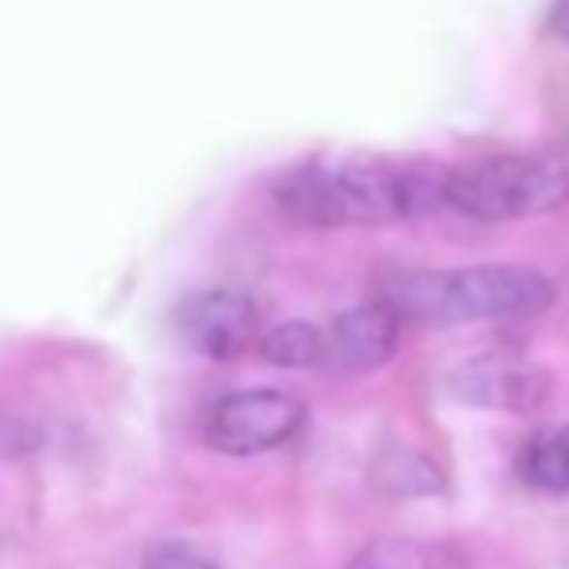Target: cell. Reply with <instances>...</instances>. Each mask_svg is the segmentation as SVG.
Masks as SVG:
<instances>
[{"mask_svg":"<svg viewBox=\"0 0 569 569\" xmlns=\"http://www.w3.org/2000/svg\"><path fill=\"white\" fill-rule=\"evenodd\" d=\"M399 333L403 322L380 299L352 307L333 318L330 330H322V365L341 376L376 372L399 352Z\"/></svg>","mask_w":569,"mask_h":569,"instance_id":"52a82bcc","label":"cell"},{"mask_svg":"<svg viewBox=\"0 0 569 569\" xmlns=\"http://www.w3.org/2000/svg\"><path fill=\"white\" fill-rule=\"evenodd\" d=\"M174 333L190 352L206 360H237L260 338V307L244 291L210 287L174 310Z\"/></svg>","mask_w":569,"mask_h":569,"instance_id":"5b68a950","label":"cell"},{"mask_svg":"<svg viewBox=\"0 0 569 569\" xmlns=\"http://www.w3.org/2000/svg\"><path fill=\"white\" fill-rule=\"evenodd\" d=\"M519 477L539 492H569V427L531 438L519 453Z\"/></svg>","mask_w":569,"mask_h":569,"instance_id":"9c48e42d","label":"cell"},{"mask_svg":"<svg viewBox=\"0 0 569 569\" xmlns=\"http://www.w3.org/2000/svg\"><path fill=\"white\" fill-rule=\"evenodd\" d=\"M260 357L271 368H315L322 365V330L310 322H283L260 338Z\"/></svg>","mask_w":569,"mask_h":569,"instance_id":"30bf717a","label":"cell"},{"mask_svg":"<svg viewBox=\"0 0 569 569\" xmlns=\"http://www.w3.org/2000/svg\"><path fill=\"white\" fill-rule=\"evenodd\" d=\"M453 396L469 407L503 415H531L550 399V376L511 352H485L465 360L450 380Z\"/></svg>","mask_w":569,"mask_h":569,"instance_id":"8992f818","label":"cell"},{"mask_svg":"<svg viewBox=\"0 0 569 569\" xmlns=\"http://www.w3.org/2000/svg\"><path fill=\"white\" fill-rule=\"evenodd\" d=\"M446 171L403 159H315L276 182V210L302 229H380L442 210Z\"/></svg>","mask_w":569,"mask_h":569,"instance_id":"6da1fadb","label":"cell"},{"mask_svg":"<svg viewBox=\"0 0 569 569\" xmlns=\"http://www.w3.org/2000/svg\"><path fill=\"white\" fill-rule=\"evenodd\" d=\"M307 407L287 391H229L206 415V442L229 457H256L287 446L302 430Z\"/></svg>","mask_w":569,"mask_h":569,"instance_id":"277c9868","label":"cell"},{"mask_svg":"<svg viewBox=\"0 0 569 569\" xmlns=\"http://www.w3.org/2000/svg\"><path fill=\"white\" fill-rule=\"evenodd\" d=\"M43 446V430L28 419H12V415H0V461H16V457H28Z\"/></svg>","mask_w":569,"mask_h":569,"instance_id":"4fadbf2b","label":"cell"},{"mask_svg":"<svg viewBox=\"0 0 569 569\" xmlns=\"http://www.w3.org/2000/svg\"><path fill=\"white\" fill-rule=\"evenodd\" d=\"M442 202L472 221H523L555 213L569 202V151H511L446 171Z\"/></svg>","mask_w":569,"mask_h":569,"instance_id":"3957f363","label":"cell"},{"mask_svg":"<svg viewBox=\"0 0 569 569\" xmlns=\"http://www.w3.org/2000/svg\"><path fill=\"white\" fill-rule=\"evenodd\" d=\"M368 480L388 500H419V496L446 492L442 465L422 450H411V446H383L368 469Z\"/></svg>","mask_w":569,"mask_h":569,"instance_id":"ba28073f","label":"cell"},{"mask_svg":"<svg viewBox=\"0 0 569 569\" xmlns=\"http://www.w3.org/2000/svg\"><path fill=\"white\" fill-rule=\"evenodd\" d=\"M399 322L469 326V322H519L555 302V283L523 263H480L453 271H403L391 276L380 295Z\"/></svg>","mask_w":569,"mask_h":569,"instance_id":"7a4b0ae2","label":"cell"},{"mask_svg":"<svg viewBox=\"0 0 569 569\" xmlns=\"http://www.w3.org/2000/svg\"><path fill=\"white\" fill-rule=\"evenodd\" d=\"M143 569H221V566L210 555H202L198 547H190V542L163 539L143 550Z\"/></svg>","mask_w":569,"mask_h":569,"instance_id":"7c38bea8","label":"cell"},{"mask_svg":"<svg viewBox=\"0 0 569 569\" xmlns=\"http://www.w3.org/2000/svg\"><path fill=\"white\" fill-rule=\"evenodd\" d=\"M550 28H555L558 36L569 43V0H558L555 4V12H550Z\"/></svg>","mask_w":569,"mask_h":569,"instance_id":"5bb4252c","label":"cell"},{"mask_svg":"<svg viewBox=\"0 0 569 569\" xmlns=\"http://www.w3.org/2000/svg\"><path fill=\"white\" fill-rule=\"evenodd\" d=\"M349 569H442L435 550L407 539H376L352 558Z\"/></svg>","mask_w":569,"mask_h":569,"instance_id":"8fae6325","label":"cell"}]
</instances>
